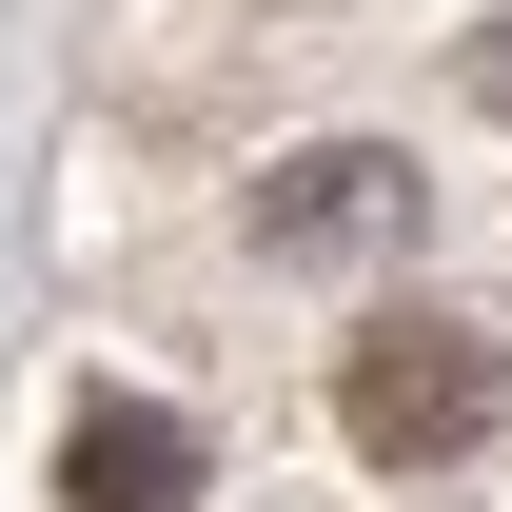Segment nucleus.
I'll use <instances>...</instances> for the list:
<instances>
[{"label":"nucleus","instance_id":"nucleus-1","mask_svg":"<svg viewBox=\"0 0 512 512\" xmlns=\"http://www.w3.org/2000/svg\"><path fill=\"white\" fill-rule=\"evenodd\" d=\"M493 394H512V375H493L473 316H375L355 355H335V414H355V453H394V473H414V453H473Z\"/></svg>","mask_w":512,"mask_h":512},{"label":"nucleus","instance_id":"nucleus-2","mask_svg":"<svg viewBox=\"0 0 512 512\" xmlns=\"http://www.w3.org/2000/svg\"><path fill=\"white\" fill-rule=\"evenodd\" d=\"M414 237V158L394 138H316V158H276L256 178V256H296V276H355V256Z\"/></svg>","mask_w":512,"mask_h":512},{"label":"nucleus","instance_id":"nucleus-3","mask_svg":"<svg viewBox=\"0 0 512 512\" xmlns=\"http://www.w3.org/2000/svg\"><path fill=\"white\" fill-rule=\"evenodd\" d=\"M197 493V434L158 394H79L60 414V512H178Z\"/></svg>","mask_w":512,"mask_h":512},{"label":"nucleus","instance_id":"nucleus-4","mask_svg":"<svg viewBox=\"0 0 512 512\" xmlns=\"http://www.w3.org/2000/svg\"><path fill=\"white\" fill-rule=\"evenodd\" d=\"M473 99H493V119H512V20H493V40H473Z\"/></svg>","mask_w":512,"mask_h":512}]
</instances>
